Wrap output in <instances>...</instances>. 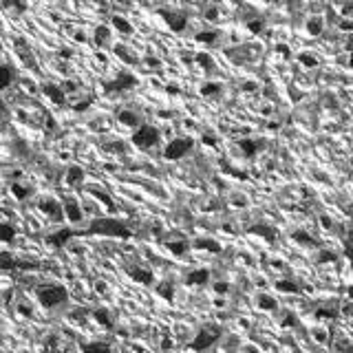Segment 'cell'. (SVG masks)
<instances>
[{
    "mask_svg": "<svg viewBox=\"0 0 353 353\" xmlns=\"http://www.w3.org/2000/svg\"><path fill=\"white\" fill-rule=\"evenodd\" d=\"M192 146H194L192 137H176L172 142H168V146L164 148V159L174 161V159L186 157V154L192 150Z\"/></svg>",
    "mask_w": 353,
    "mask_h": 353,
    "instance_id": "cell-5",
    "label": "cell"
},
{
    "mask_svg": "<svg viewBox=\"0 0 353 353\" xmlns=\"http://www.w3.org/2000/svg\"><path fill=\"white\" fill-rule=\"evenodd\" d=\"M60 55H62V57H66V60H69V57L73 55V51H71V49H60Z\"/></svg>",
    "mask_w": 353,
    "mask_h": 353,
    "instance_id": "cell-49",
    "label": "cell"
},
{
    "mask_svg": "<svg viewBox=\"0 0 353 353\" xmlns=\"http://www.w3.org/2000/svg\"><path fill=\"white\" fill-rule=\"evenodd\" d=\"M221 88H223L221 82H203L201 88H199V93H201L203 97H214V95L221 93Z\"/></svg>",
    "mask_w": 353,
    "mask_h": 353,
    "instance_id": "cell-27",
    "label": "cell"
},
{
    "mask_svg": "<svg viewBox=\"0 0 353 353\" xmlns=\"http://www.w3.org/2000/svg\"><path fill=\"white\" fill-rule=\"evenodd\" d=\"M62 208H64V219H69L71 223H80V221L84 219V212H82V208H80V203H77L73 197L64 199Z\"/></svg>",
    "mask_w": 353,
    "mask_h": 353,
    "instance_id": "cell-11",
    "label": "cell"
},
{
    "mask_svg": "<svg viewBox=\"0 0 353 353\" xmlns=\"http://www.w3.org/2000/svg\"><path fill=\"white\" fill-rule=\"evenodd\" d=\"M93 42L97 44L100 49H104L110 44V29L106 25H100V27H95V31H93Z\"/></svg>",
    "mask_w": 353,
    "mask_h": 353,
    "instance_id": "cell-20",
    "label": "cell"
},
{
    "mask_svg": "<svg viewBox=\"0 0 353 353\" xmlns=\"http://www.w3.org/2000/svg\"><path fill=\"white\" fill-rule=\"evenodd\" d=\"M203 144L210 146V148H217V139H214V135H205V132H203Z\"/></svg>",
    "mask_w": 353,
    "mask_h": 353,
    "instance_id": "cell-42",
    "label": "cell"
},
{
    "mask_svg": "<svg viewBox=\"0 0 353 353\" xmlns=\"http://www.w3.org/2000/svg\"><path fill=\"white\" fill-rule=\"evenodd\" d=\"M144 62L148 64V66H159V60H157V57H146Z\"/></svg>",
    "mask_w": 353,
    "mask_h": 353,
    "instance_id": "cell-48",
    "label": "cell"
},
{
    "mask_svg": "<svg viewBox=\"0 0 353 353\" xmlns=\"http://www.w3.org/2000/svg\"><path fill=\"white\" fill-rule=\"evenodd\" d=\"M259 307H261V309H274L276 303H274V300H271L269 296H259Z\"/></svg>",
    "mask_w": 353,
    "mask_h": 353,
    "instance_id": "cell-36",
    "label": "cell"
},
{
    "mask_svg": "<svg viewBox=\"0 0 353 353\" xmlns=\"http://www.w3.org/2000/svg\"><path fill=\"white\" fill-rule=\"evenodd\" d=\"M9 120H11V110L7 108V104H3V102H0V130L7 128Z\"/></svg>",
    "mask_w": 353,
    "mask_h": 353,
    "instance_id": "cell-33",
    "label": "cell"
},
{
    "mask_svg": "<svg viewBox=\"0 0 353 353\" xmlns=\"http://www.w3.org/2000/svg\"><path fill=\"white\" fill-rule=\"evenodd\" d=\"M243 91H245V93H252V91H256V84H254V82H245V84H243Z\"/></svg>",
    "mask_w": 353,
    "mask_h": 353,
    "instance_id": "cell-45",
    "label": "cell"
},
{
    "mask_svg": "<svg viewBox=\"0 0 353 353\" xmlns=\"http://www.w3.org/2000/svg\"><path fill=\"white\" fill-rule=\"evenodd\" d=\"M93 318H95V322H97L100 327H104V329H113V327H115L113 313H110L106 307H97V309H93Z\"/></svg>",
    "mask_w": 353,
    "mask_h": 353,
    "instance_id": "cell-15",
    "label": "cell"
},
{
    "mask_svg": "<svg viewBox=\"0 0 353 353\" xmlns=\"http://www.w3.org/2000/svg\"><path fill=\"white\" fill-rule=\"evenodd\" d=\"M42 93L53 102L55 106H66V93L62 91V86H57L53 82H44L42 84Z\"/></svg>",
    "mask_w": 353,
    "mask_h": 353,
    "instance_id": "cell-10",
    "label": "cell"
},
{
    "mask_svg": "<svg viewBox=\"0 0 353 353\" xmlns=\"http://www.w3.org/2000/svg\"><path fill=\"white\" fill-rule=\"evenodd\" d=\"M35 298L44 309H57L66 305L69 300V291H66L64 285H57V283H42V285H35Z\"/></svg>",
    "mask_w": 353,
    "mask_h": 353,
    "instance_id": "cell-2",
    "label": "cell"
},
{
    "mask_svg": "<svg viewBox=\"0 0 353 353\" xmlns=\"http://www.w3.org/2000/svg\"><path fill=\"white\" fill-rule=\"evenodd\" d=\"M203 16H205V20H208V22H217L219 20V9L212 5V7H208V9H205Z\"/></svg>",
    "mask_w": 353,
    "mask_h": 353,
    "instance_id": "cell-35",
    "label": "cell"
},
{
    "mask_svg": "<svg viewBox=\"0 0 353 353\" xmlns=\"http://www.w3.org/2000/svg\"><path fill=\"white\" fill-rule=\"evenodd\" d=\"M154 291H157L161 298H166V300H172V298H174V285H172L170 281L159 283L157 287H154Z\"/></svg>",
    "mask_w": 353,
    "mask_h": 353,
    "instance_id": "cell-30",
    "label": "cell"
},
{
    "mask_svg": "<svg viewBox=\"0 0 353 353\" xmlns=\"http://www.w3.org/2000/svg\"><path fill=\"white\" fill-rule=\"evenodd\" d=\"M137 86V77L132 75V73H126V71H122V73H117V75L113 80H108V82H104V91L108 95H113V93H124V91H130V88H135Z\"/></svg>",
    "mask_w": 353,
    "mask_h": 353,
    "instance_id": "cell-6",
    "label": "cell"
},
{
    "mask_svg": "<svg viewBox=\"0 0 353 353\" xmlns=\"http://www.w3.org/2000/svg\"><path fill=\"white\" fill-rule=\"evenodd\" d=\"M13 80H16V71H13V66L11 64H0V93L11 86Z\"/></svg>",
    "mask_w": 353,
    "mask_h": 353,
    "instance_id": "cell-17",
    "label": "cell"
},
{
    "mask_svg": "<svg viewBox=\"0 0 353 353\" xmlns=\"http://www.w3.org/2000/svg\"><path fill=\"white\" fill-rule=\"evenodd\" d=\"M62 91L69 95V93H75L77 91V82H73V80H66V82L62 84Z\"/></svg>",
    "mask_w": 353,
    "mask_h": 353,
    "instance_id": "cell-38",
    "label": "cell"
},
{
    "mask_svg": "<svg viewBox=\"0 0 353 353\" xmlns=\"http://www.w3.org/2000/svg\"><path fill=\"white\" fill-rule=\"evenodd\" d=\"M159 130L150 126V124H142L135 132H132V144L137 146V148H142V150H150L152 146H157L159 144Z\"/></svg>",
    "mask_w": 353,
    "mask_h": 353,
    "instance_id": "cell-4",
    "label": "cell"
},
{
    "mask_svg": "<svg viewBox=\"0 0 353 353\" xmlns=\"http://www.w3.org/2000/svg\"><path fill=\"white\" fill-rule=\"evenodd\" d=\"M159 16H164L166 25L170 27L172 31H176V33L186 31V27H188V18L183 16V13H179V11H168V9H159Z\"/></svg>",
    "mask_w": 353,
    "mask_h": 353,
    "instance_id": "cell-9",
    "label": "cell"
},
{
    "mask_svg": "<svg viewBox=\"0 0 353 353\" xmlns=\"http://www.w3.org/2000/svg\"><path fill=\"white\" fill-rule=\"evenodd\" d=\"M239 148H241V152L245 154V157H254V152L261 148V144L256 142V139H241Z\"/></svg>",
    "mask_w": 353,
    "mask_h": 353,
    "instance_id": "cell-25",
    "label": "cell"
},
{
    "mask_svg": "<svg viewBox=\"0 0 353 353\" xmlns=\"http://www.w3.org/2000/svg\"><path fill=\"white\" fill-rule=\"evenodd\" d=\"M110 22H113V27H115L120 33H126V35L132 33V25H130V22L124 18V16H113V18H110Z\"/></svg>",
    "mask_w": 353,
    "mask_h": 353,
    "instance_id": "cell-29",
    "label": "cell"
},
{
    "mask_svg": "<svg viewBox=\"0 0 353 353\" xmlns=\"http://www.w3.org/2000/svg\"><path fill=\"white\" fill-rule=\"evenodd\" d=\"M115 55L120 57L122 62L130 64V66H132V64H137V55H132V53H130V49H126L124 44H117V47H115Z\"/></svg>",
    "mask_w": 353,
    "mask_h": 353,
    "instance_id": "cell-28",
    "label": "cell"
},
{
    "mask_svg": "<svg viewBox=\"0 0 353 353\" xmlns=\"http://www.w3.org/2000/svg\"><path fill=\"white\" fill-rule=\"evenodd\" d=\"M221 38V33L217 31V29H203V31H199L194 35V40L199 44H205V47H212V44H217Z\"/></svg>",
    "mask_w": 353,
    "mask_h": 353,
    "instance_id": "cell-16",
    "label": "cell"
},
{
    "mask_svg": "<svg viewBox=\"0 0 353 353\" xmlns=\"http://www.w3.org/2000/svg\"><path fill=\"white\" fill-rule=\"evenodd\" d=\"M208 281H210V269H205V267L192 269V271H190V274L186 276V283H188L190 287H203Z\"/></svg>",
    "mask_w": 353,
    "mask_h": 353,
    "instance_id": "cell-14",
    "label": "cell"
},
{
    "mask_svg": "<svg viewBox=\"0 0 353 353\" xmlns=\"http://www.w3.org/2000/svg\"><path fill=\"white\" fill-rule=\"evenodd\" d=\"M214 291L217 293H223V296H225V293L230 291V285L223 283V281H219V283H214Z\"/></svg>",
    "mask_w": 353,
    "mask_h": 353,
    "instance_id": "cell-41",
    "label": "cell"
},
{
    "mask_svg": "<svg viewBox=\"0 0 353 353\" xmlns=\"http://www.w3.org/2000/svg\"><path fill=\"white\" fill-rule=\"evenodd\" d=\"M82 234H91V237H110V239H130L132 230H128L126 223L110 217H100L93 219L88 223L86 230H82Z\"/></svg>",
    "mask_w": 353,
    "mask_h": 353,
    "instance_id": "cell-1",
    "label": "cell"
},
{
    "mask_svg": "<svg viewBox=\"0 0 353 353\" xmlns=\"http://www.w3.org/2000/svg\"><path fill=\"white\" fill-rule=\"evenodd\" d=\"M166 249L174 256H183L190 249V243L186 239H170V241H166Z\"/></svg>",
    "mask_w": 353,
    "mask_h": 353,
    "instance_id": "cell-19",
    "label": "cell"
},
{
    "mask_svg": "<svg viewBox=\"0 0 353 353\" xmlns=\"http://www.w3.org/2000/svg\"><path fill=\"white\" fill-rule=\"evenodd\" d=\"M38 210L42 212L44 217H47L49 221H62L64 219V208H62V203L57 201L55 197H42V199H38Z\"/></svg>",
    "mask_w": 353,
    "mask_h": 353,
    "instance_id": "cell-7",
    "label": "cell"
},
{
    "mask_svg": "<svg viewBox=\"0 0 353 353\" xmlns=\"http://www.w3.org/2000/svg\"><path fill=\"white\" fill-rule=\"evenodd\" d=\"M11 194L18 199V201H25V199H29L33 194V190L29 188V186H22L20 181H16V183H11Z\"/></svg>",
    "mask_w": 353,
    "mask_h": 353,
    "instance_id": "cell-26",
    "label": "cell"
},
{
    "mask_svg": "<svg viewBox=\"0 0 353 353\" xmlns=\"http://www.w3.org/2000/svg\"><path fill=\"white\" fill-rule=\"evenodd\" d=\"M166 91L170 93V95H176V93H179V86H176V84H168V86H166Z\"/></svg>",
    "mask_w": 353,
    "mask_h": 353,
    "instance_id": "cell-46",
    "label": "cell"
},
{
    "mask_svg": "<svg viewBox=\"0 0 353 353\" xmlns=\"http://www.w3.org/2000/svg\"><path fill=\"white\" fill-rule=\"evenodd\" d=\"M197 64L201 66L203 71H214V60H212V55L210 53H197Z\"/></svg>",
    "mask_w": 353,
    "mask_h": 353,
    "instance_id": "cell-32",
    "label": "cell"
},
{
    "mask_svg": "<svg viewBox=\"0 0 353 353\" xmlns=\"http://www.w3.org/2000/svg\"><path fill=\"white\" fill-rule=\"evenodd\" d=\"M106 148H108V150H117V152H124V150H126V146H124V144H110V146H106Z\"/></svg>",
    "mask_w": 353,
    "mask_h": 353,
    "instance_id": "cell-44",
    "label": "cell"
},
{
    "mask_svg": "<svg viewBox=\"0 0 353 353\" xmlns=\"http://www.w3.org/2000/svg\"><path fill=\"white\" fill-rule=\"evenodd\" d=\"M214 307H225V298H221V296H219V298L214 300Z\"/></svg>",
    "mask_w": 353,
    "mask_h": 353,
    "instance_id": "cell-51",
    "label": "cell"
},
{
    "mask_svg": "<svg viewBox=\"0 0 353 353\" xmlns=\"http://www.w3.org/2000/svg\"><path fill=\"white\" fill-rule=\"evenodd\" d=\"M247 29H249V31H254V33H259L261 29H263V20H261V18L249 20V22H247Z\"/></svg>",
    "mask_w": 353,
    "mask_h": 353,
    "instance_id": "cell-37",
    "label": "cell"
},
{
    "mask_svg": "<svg viewBox=\"0 0 353 353\" xmlns=\"http://www.w3.org/2000/svg\"><path fill=\"white\" fill-rule=\"evenodd\" d=\"M221 338V327L217 325H205L197 331V336L190 340L188 347L192 349V351H205V349H210L212 344H214L217 340Z\"/></svg>",
    "mask_w": 353,
    "mask_h": 353,
    "instance_id": "cell-3",
    "label": "cell"
},
{
    "mask_svg": "<svg viewBox=\"0 0 353 353\" xmlns=\"http://www.w3.org/2000/svg\"><path fill=\"white\" fill-rule=\"evenodd\" d=\"M84 176H86V174H84V170H82L80 166H69V170H66L64 181L69 183V186L75 188V186H82V183H84Z\"/></svg>",
    "mask_w": 353,
    "mask_h": 353,
    "instance_id": "cell-18",
    "label": "cell"
},
{
    "mask_svg": "<svg viewBox=\"0 0 353 353\" xmlns=\"http://www.w3.org/2000/svg\"><path fill=\"white\" fill-rule=\"evenodd\" d=\"M320 29H322V22H320L318 18H313L311 22H309V31H311L313 35H316V33H320Z\"/></svg>",
    "mask_w": 353,
    "mask_h": 353,
    "instance_id": "cell-39",
    "label": "cell"
},
{
    "mask_svg": "<svg viewBox=\"0 0 353 353\" xmlns=\"http://www.w3.org/2000/svg\"><path fill=\"white\" fill-rule=\"evenodd\" d=\"M80 234H82V230H71V227H62V230H55V232L49 234V237H47V245L60 249V247L66 245V241H71L73 237H80Z\"/></svg>",
    "mask_w": 353,
    "mask_h": 353,
    "instance_id": "cell-8",
    "label": "cell"
},
{
    "mask_svg": "<svg viewBox=\"0 0 353 353\" xmlns=\"http://www.w3.org/2000/svg\"><path fill=\"white\" fill-rule=\"evenodd\" d=\"M126 274H128L135 283H142V285H152V283H154L152 271H150V269L139 267V265H135V267H128V269H126Z\"/></svg>",
    "mask_w": 353,
    "mask_h": 353,
    "instance_id": "cell-13",
    "label": "cell"
},
{
    "mask_svg": "<svg viewBox=\"0 0 353 353\" xmlns=\"http://www.w3.org/2000/svg\"><path fill=\"white\" fill-rule=\"evenodd\" d=\"M77 42H86V35H84V31H75V35H73Z\"/></svg>",
    "mask_w": 353,
    "mask_h": 353,
    "instance_id": "cell-47",
    "label": "cell"
},
{
    "mask_svg": "<svg viewBox=\"0 0 353 353\" xmlns=\"http://www.w3.org/2000/svg\"><path fill=\"white\" fill-rule=\"evenodd\" d=\"M82 353H113V349H110L106 342H102V340H93V342H84L82 344Z\"/></svg>",
    "mask_w": 353,
    "mask_h": 353,
    "instance_id": "cell-22",
    "label": "cell"
},
{
    "mask_svg": "<svg viewBox=\"0 0 353 353\" xmlns=\"http://www.w3.org/2000/svg\"><path fill=\"white\" fill-rule=\"evenodd\" d=\"M161 347H164V349H172V340H170V338H164V342H161Z\"/></svg>",
    "mask_w": 353,
    "mask_h": 353,
    "instance_id": "cell-50",
    "label": "cell"
},
{
    "mask_svg": "<svg viewBox=\"0 0 353 353\" xmlns=\"http://www.w3.org/2000/svg\"><path fill=\"white\" fill-rule=\"evenodd\" d=\"M88 192H91L95 199H100V201L102 203H104L106 205V208L108 210H115V203H113V199H110L106 192H104V190H102V188H97V186H88Z\"/></svg>",
    "mask_w": 353,
    "mask_h": 353,
    "instance_id": "cell-24",
    "label": "cell"
},
{
    "mask_svg": "<svg viewBox=\"0 0 353 353\" xmlns=\"http://www.w3.org/2000/svg\"><path fill=\"white\" fill-rule=\"evenodd\" d=\"M91 102H93L91 97H84V100H80V102H75V104H73L71 108H73V110H75V113H82V110H86L88 106H91Z\"/></svg>",
    "mask_w": 353,
    "mask_h": 353,
    "instance_id": "cell-34",
    "label": "cell"
},
{
    "mask_svg": "<svg viewBox=\"0 0 353 353\" xmlns=\"http://www.w3.org/2000/svg\"><path fill=\"white\" fill-rule=\"evenodd\" d=\"M192 247H194V249H203V252H210V254L221 252V245H219L214 239H197V241L192 243Z\"/></svg>",
    "mask_w": 353,
    "mask_h": 353,
    "instance_id": "cell-21",
    "label": "cell"
},
{
    "mask_svg": "<svg viewBox=\"0 0 353 353\" xmlns=\"http://www.w3.org/2000/svg\"><path fill=\"white\" fill-rule=\"evenodd\" d=\"M13 239H16V230H13V225L0 221V241H3V243H11Z\"/></svg>",
    "mask_w": 353,
    "mask_h": 353,
    "instance_id": "cell-31",
    "label": "cell"
},
{
    "mask_svg": "<svg viewBox=\"0 0 353 353\" xmlns=\"http://www.w3.org/2000/svg\"><path fill=\"white\" fill-rule=\"evenodd\" d=\"M18 313L22 316V318H31V307L25 305V303H20L18 305Z\"/></svg>",
    "mask_w": 353,
    "mask_h": 353,
    "instance_id": "cell-40",
    "label": "cell"
},
{
    "mask_svg": "<svg viewBox=\"0 0 353 353\" xmlns=\"http://www.w3.org/2000/svg\"><path fill=\"white\" fill-rule=\"evenodd\" d=\"M300 60H303L307 66H316V64H318V60H316L313 55H307V53H305V55H300Z\"/></svg>",
    "mask_w": 353,
    "mask_h": 353,
    "instance_id": "cell-43",
    "label": "cell"
},
{
    "mask_svg": "<svg viewBox=\"0 0 353 353\" xmlns=\"http://www.w3.org/2000/svg\"><path fill=\"white\" fill-rule=\"evenodd\" d=\"M18 267V259L11 252H0V271H9Z\"/></svg>",
    "mask_w": 353,
    "mask_h": 353,
    "instance_id": "cell-23",
    "label": "cell"
},
{
    "mask_svg": "<svg viewBox=\"0 0 353 353\" xmlns=\"http://www.w3.org/2000/svg\"><path fill=\"white\" fill-rule=\"evenodd\" d=\"M117 122L122 124V126H128V128H139L142 126V117L139 113H135L132 108H120L117 110Z\"/></svg>",
    "mask_w": 353,
    "mask_h": 353,
    "instance_id": "cell-12",
    "label": "cell"
},
{
    "mask_svg": "<svg viewBox=\"0 0 353 353\" xmlns=\"http://www.w3.org/2000/svg\"><path fill=\"white\" fill-rule=\"evenodd\" d=\"M0 49H3V42H0Z\"/></svg>",
    "mask_w": 353,
    "mask_h": 353,
    "instance_id": "cell-52",
    "label": "cell"
}]
</instances>
